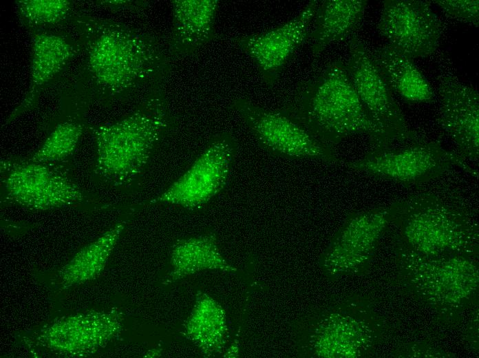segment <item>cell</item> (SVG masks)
<instances>
[{
	"instance_id": "6da1fadb",
	"label": "cell",
	"mask_w": 479,
	"mask_h": 358,
	"mask_svg": "<svg viewBox=\"0 0 479 358\" xmlns=\"http://www.w3.org/2000/svg\"><path fill=\"white\" fill-rule=\"evenodd\" d=\"M67 21L83 54L85 78L99 98L112 103L162 87L171 56L156 36L86 14L73 13Z\"/></svg>"
},
{
	"instance_id": "7a4b0ae2",
	"label": "cell",
	"mask_w": 479,
	"mask_h": 358,
	"mask_svg": "<svg viewBox=\"0 0 479 358\" xmlns=\"http://www.w3.org/2000/svg\"><path fill=\"white\" fill-rule=\"evenodd\" d=\"M281 109L332 148L360 134L368 136L372 149L394 143L368 114L341 61L328 63L319 73L300 82Z\"/></svg>"
},
{
	"instance_id": "3957f363",
	"label": "cell",
	"mask_w": 479,
	"mask_h": 358,
	"mask_svg": "<svg viewBox=\"0 0 479 358\" xmlns=\"http://www.w3.org/2000/svg\"><path fill=\"white\" fill-rule=\"evenodd\" d=\"M162 88L147 94L119 120L92 128L95 142L92 176L116 190H129L142 178L173 127Z\"/></svg>"
},
{
	"instance_id": "277c9868",
	"label": "cell",
	"mask_w": 479,
	"mask_h": 358,
	"mask_svg": "<svg viewBox=\"0 0 479 358\" xmlns=\"http://www.w3.org/2000/svg\"><path fill=\"white\" fill-rule=\"evenodd\" d=\"M405 251L438 255L471 251L478 228L455 194L423 192L397 203L394 214Z\"/></svg>"
},
{
	"instance_id": "5b68a950",
	"label": "cell",
	"mask_w": 479,
	"mask_h": 358,
	"mask_svg": "<svg viewBox=\"0 0 479 358\" xmlns=\"http://www.w3.org/2000/svg\"><path fill=\"white\" fill-rule=\"evenodd\" d=\"M1 202L30 210L44 211L89 202L72 163L37 161L13 156L0 161Z\"/></svg>"
},
{
	"instance_id": "8992f818",
	"label": "cell",
	"mask_w": 479,
	"mask_h": 358,
	"mask_svg": "<svg viewBox=\"0 0 479 358\" xmlns=\"http://www.w3.org/2000/svg\"><path fill=\"white\" fill-rule=\"evenodd\" d=\"M347 168L404 186L436 178L454 166L477 175L467 161L436 141L421 138L393 148L372 149L363 158L343 163Z\"/></svg>"
},
{
	"instance_id": "52a82bcc",
	"label": "cell",
	"mask_w": 479,
	"mask_h": 358,
	"mask_svg": "<svg viewBox=\"0 0 479 358\" xmlns=\"http://www.w3.org/2000/svg\"><path fill=\"white\" fill-rule=\"evenodd\" d=\"M229 108L241 117L259 147L272 156L341 162L334 148L321 143L282 109H268L246 98L235 99Z\"/></svg>"
},
{
	"instance_id": "ba28073f",
	"label": "cell",
	"mask_w": 479,
	"mask_h": 358,
	"mask_svg": "<svg viewBox=\"0 0 479 358\" xmlns=\"http://www.w3.org/2000/svg\"><path fill=\"white\" fill-rule=\"evenodd\" d=\"M237 150V140L231 132L215 134L187 171L144 204L174 205L188 210L206 205L227 187Z\"/></svg>"
},
{
	"instance_id": "9c48e42d",
	"label": "cell",
	"mask_w": 479,
	"mask_h": 358,
	"mask_svg": "<svg viewBox=\"0 0 479 358\" xmlns=\"http://www.w3.org/2000/svg\"><path fill=\"white\" fill-rule=\"evenodd\" d=\"M345 64L365 108L393 143L420 139L417 133L408 127L372 52L356 36L350 39L349 58Z\"/></svg>"
},
{
	"instance_id": "30bf717a",
	"label": "cell",
	"mask_w": 479,
	"mask_h": 358,
	"mask_svg": "<svg viewBox=\"0 0 479 358\" xmlns=\"http://www.w3.org/2000/svg\"><path fill=\"white\" fill-rule=\"evenodd\" d=\"M377 28L390 45L412 60L439 47L440 25L428 1H384Z\"/></svg>"
},
{
	"instance_id": "8fae6325",
	"label": "cell",
	"mask_w": 479,
	"mask_h": 358,
	"mask_svg": "<svg viewBox=\"0 0 479 358\" xmlns=\"http://www.w3.org/2000/svg\"><path fill=\"white\" fill-rule=\"evenodd\" d=\"M318 1L311 0L293 19L268 31L239 36L233 42L273 87L297 50L306 41Z\"/></svg>"
},
{
	"instance_id": "7c38bea8",
	"label": "cell",
	"mask_w": 479,
	"mask_h": 358,
	"mask_svg": "<svg viewBox=\"0 0 479 358\" xmlns=\"http://www.w3.org/2000/svg\"><path fill=\"white\" fill-rule=\"evenodd\" d=\"M396 208L397 203L350 215L322 255L321 267L333 275L350 273L362 266L374 251Z\"/></svg>"
},
{
	"instance_id": "4fadbf2b",
	"label": "cell",
	"mask_w": 479,
	"mask_h": 358,
	"mask_svg": "<svg viewBox=\"0 0 479 358\" xmlns=\"http://www.w3.org/2000/svg\"><path fill=\"white\" fill-rule=\"evenodd\" d=\"M440 125L465 161H478L479 94L478 90L447 75L440 80Z\"/></svg>"
},
{
	"instance_id": "5bb4252c",
	"label": "cell",
	"mask_w": 479,
	"mask_h": 358,
	"mask_svg": "<svg viewBox=\"0 0 479 358\" xmlns=\"http://www.w3.org/2000/svg\"><path fill=\"white\" fill-rule=\"evenodd\" d=\"M32 63L30 82L21 103L10 114L6 125L21 114L36 107L46 85L60 74L79 52L73 36L40 29L30 30Z\"/></svg>"
},
{
	"instance_id": "9a60e30c",
	"label": "cell",
	"mask_w": 479,
	"mask_h": 358,
	"mask_svg": "<svg viewBox=\"0 0 479 358\" xmlns=\"http://www.w3.org/2000/svg\"><path fill=\"white\" fill-rule=\"evenodd\" d=\"M301 328L304 355L310 357H358L368 342L366 328L349 315L310 318Z\"/></svg>"
},
{
	"instance_id": "2e32d148",
	"label": "cell",
	"mask_w": 479,
	"mask_h": 358,
	"mask_svg": "<svg viewBox=\"0 0 479 358\" xmlns=\"http://www.w3.org/2000/svg\"><path fill=\"white\" fill-rule=\"evenodd\" d=\"M218 0H172L168 50L171 58L190 56L215 36Z\"/></svg>"
},
{
	"instance_id": "e0dca14e",
	"label": "cell",
	"mask_w": 479,
	"mask_h": 358,
	"mask_svg": "<svg viewBox=\"0 0 479 358\" xmlns=\"http://www.w3.org/2000/svg\"><path fill=\"white\" fill-rule=\"evenodd\" d=\"M169 265L163 282L164 285L202 271H237L222 254L217 235L213 231L177 239L170 249Z\"/></svg>"
},
{
	"instance_id": "ac0fdd59",
	"label": "cell",
	"mask_w": 479,
	"mask_h": 358,
	"mask_svg": "<svg viewBox=\"0 0 479 358\" xmlns=\"http://www.w3.org/2000/svg\"><path fill=\"white\" fill-rule=\"evenodd\" d=\"M366 0L318 1L308 39L313 56H318L331 43L343 40L360 25Z\"/></svg>"
},
{
	"instance_id": "d6986e66",
	"label": "cell",
	"mask_w": 479,
	"mask_h": 358,
	"mask_svg": "<svg viewBox=\"0 0 479 358\" xmlns=\"http://www.w3.org/2000/svg\"><path fill=\"white\" fill-rule=\"evenodd\" d=\"M181 333L204 357L222 354L229 337L225 310L209 294L198 291L193 308L182 324Z\"/></svg>"
},
{
	"instance_id": "ffe728a7",
	"label": "cell",
	"mask_w": 479,
	"mask_h": 358,
	"mask_svg": "<svg viewBox=\"0 0 479 358\" xmlns=\"http://www.w3.org/2000/svg\"><path fill=\"white\" fill-rule=\"evenodd\" d=\"M87 101L80 98L69 103L58 114L40 147L29 157L37 161L72 163L85 130Z\"/></svg>"
},
{
	"instance_id": "44dd1931",
	"label": "cell",
	"mask_w": 479,
	"mask_h": 358,
	"mask_svg": "<svg viewBox=\"0 0 479 358\" xmlns=\"http://www.w3.org/2000/svg\"><path fill=\"white\" fill-rule=\"evenodd\" d=\"M372 55L391 90L409 102H433V90L412 59L389 44L377 48Z\"/></svg>"
},
{
	"instance_id": "7402d4cb",
	"label": "cell",
	"mask_w": 479,
	"mask_h": 358,
	"mask_svg": "<svg viewBox=\"0 0 479 358\" xmlns=\"http://www.w3.org/2000/svg\"><path fill=\"white\" fill-rule=\"evenodd\" d=\"M127 221L121 220L103 233L96 240L82 249L65 267L70 282L90 279L103 268L115 248Z\"/></svg>"
},
{
	"instance_id": "603a6c76",
	"label": "cell",
	"mask_w": 479,
	"mask_h": 358,
	"mask_svg": "<svg viewBox=\"0 0 479 358\" xmlns=\"http://www.w3.org/2000/svg\"><path fill=\"white\" fill-rule=\"evenodd\" d=\"M15 5L21 23L29 30L60 24L73 14L68 0H18Z\"/></svg>"
},
{
	"instance_id": "cb8c5ba5",
	"label": "cell",
	"mask_w": 479,
	"mask_h": 358,
	"mask_svg": "<svg viewBox=\"0 0 479 358\" xmlns=\"http://www.w3.org/2000/svg\"><path fill=\"white\" fill-rule=\"evenodd\" d=\"M432 2L449 18L478 27V0H436Z\"/></svg>"
},
{
	"instance_id": "d4e9b609",
	"label": "cell",
	"mask_w": 479,
	"mask_h": 358,
	"mask_svg": "<svg viewBox=\"0 0 479 358\" xmlns=\"http://www.w3.org/2000/svg\"><path fill=\"white\" fill-rule=\"evenodd\" d=\"M98 4L114 11L129 10L138 12L147 8L146 1H100Z\"/></svg>"
}]
</instances>
